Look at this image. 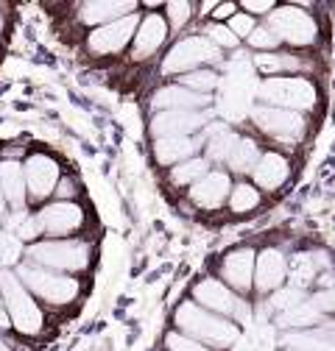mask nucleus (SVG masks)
<instances>
[{"label": "nucleus", "mask_w": 335, "mask_h": 351, "mask_svg": "<svg viewBox=\"0 0 335 351\" xmlns=\"http://www.w3.org/2000/svg\"><path fill=\"white\" fill-rule=\"evenodd\" d=\"M257 204H260V193L251 187V184H238V187H232V195H229L232 212H251Z\"/></svg>", "instance_id": "nucleus-31"}, {"label": "nucleus", "mask_w": 335, "mask_h": 351, "mask_svg": "<svg viewBox=\"0 0 335 351\" xmlns=\"http://www.w3.org/2000/svg\"><path fill=\"white\" fill-rule=\"evenodd\" d=\"M165 12H168V25H171V28H182L190 20L193 6L190 3H168Z\"/></svg>", "instance_id": "nucleus-36"}, {"label": "nucleus", "mask_w": 335, "mask_h": 351, "mask_svg": "<svg viewBox=\"0 0 335 351\" xmlns=\"http://www.w3.org/2000/svg\"><path fill=\"white\" fill-rule=\"evenodd\" d=\"M229 167L235 173H246V170H255L257 162H260V151H257V143H251V140H238V145L232 148L229 154Z\"/></svg>", "instance_id": "nucleus-24"}, {"label": "nucleus", "mask_w": 335, "mask_h": 351, "mask_svg": "<svg viewBox=\"0 0 335 351\" xmlns=\"http://www.w3.org/2000/svg\"><path fill=\"white\" fill-rule=\"evenodd\" d=\"M313 276H316V262H313V256L310 254H297L290 259V282H293V287H308L310 282H313Z\"/></svg>", "instance_id": "nucleus-28"}, {"label": "nucleus", "mask_w": 335, "mask_h": 351, "mask_svg": "<svg viewBox=\"0 0 335 351\" xmlns=\"http://www.w3.org/2000/svg\"><path fill=\"white\" fill-rule=\"evenodd\" d=\"M229 28H232V34L240 39V36H251L257 28H255V20H251V14H235L232 20H229Z\"/></svg>", "instance_id": "nucleus-38"}, {"label": "nucleus", "mask_w": 335, "mask_h": 351, "mask_svg": "<svg viewBox=\"0 0 335 351\" xmlns=\"http://www.w3.org/2000/svg\"><path fill=\"white\" fill-rule=\"evenodd\" d=\"M251 173H255V182L263 190H277L279 184H285L290 167H288V159L285 156H279V154H263L260 162H257V167L251 170Z\"/></svg>", "instance_id": "nucleus-22"}, {"label": "nucleus", "mask_w": 335, "mask_h": 351, "mask_svg": "<svg viewBox=\"0 0 335 351\" xmlns=\"http://www.w3.org/2000/svg\"><path fill=\"white\" fill-rule=\"evenodd\" d=\"M28 262L59 274H76L90 265V245L81 240H42L28 245Z\"/></svg>", "instance_id": "nucleus-3"}, {"label": "nucleus", "mask_w": 335, "mask_h": 351, "mask_svg": "<svg viewBox=\"0 0 335 351\" xmlns=\"http://www.w3.org/2000/svg\"><path fill=\"white\" fill-rule=\"evenodd\" d=\"M282 346L288 351H335V332H290Z\"/></svg>", "instance_id": "nucleus-23"}, {"label": "nucleus", "mask_w": 335, "mask_h": 351, "mask_svg": "<svg viewBox=\"0 0 335 351\" xmlns=\"http://www.w3.org/2000/svg\"><path fill=\"white\" fill-rule=\"evenodd\" d=\"M0 351H12V348H9V343H3V340H0Z\"/></svg>", "instance_id": "nucleus-45"}, {"label": "nucleus", "mask_w": 335, "mask_h": 351, "mask_svg": "<svg viewBox=\"0 0 335 351\" xmlns=\"http://www.w3.org/2000/svg\"><path fill=\"white\" fill-rule=\"evenodd\" d=\"M218 59H221V48H216L207 36H187V39H179L176 45L168 51V56L162 62V73L185 75V73L201 70V64H207V62H218Z\"/></svg>", "instance_id": "nucleus-6"}, {"label": "nucleus", "mask_w": 335, "mask_h": 351, "mask_svg": "<svg viewBox=\"0 0 335 351\" xmlns=\"http://www.w3.org/2000/svg\"><path fill=\"white\" fill-rule=\"evenodd\" d=\"M174 321H176L182 335H187V337H193L198 343H207L213 348H229L240 335L235 324H229L227 318L204 310V306H198L196 301H185L176 310Z\"/></svg>", "instance_id": "nucleus-1"}, {"label": "nucleus", "mask_w": 335, "mask_h": 351, "mask_svg": "<svg viewBox=\"0 0 335 351\" xmlns=\"http://www.w3.org/2000/svg\"><path fill=\"white\" fill-rule=\"evenodd\" d=\"M255 67L266 75H277L282 70H299L302 62L297 56H288V53H257L255 56Z\"/></svg>", "instance_id": "nucleus-27"}, {"label": "nucleus", "mask_w": 335, "mask_h": 351, "mask_svg": "<svg viewBox=\"0 0 335 351\" xmlns=\"http://www.w3.org/2000/svg\"><path fill=\"white\" fill-rule=\"evenodd\" d=\"M0 190L6 195V204H12L14 209L25 206V165L17 159H3L0 162Z\"/></svg>", "instance_id": "nucleus-20"}, {"label": "nucleus", "mask_w": 335, "mask_h": 351, "mask_svg": "<svg viewBox=\"0 0 335 351\" xmlns=\"http://www.w3.org/2000/svg\"><path fill=\"white\" fill-rule=\"evenodd\" d=\"M17 276L23 279V285L42 301L48 304H70L78 295V282L70 279L67 274L51 271V268H39L34 262H23L17 265Z\"/></svg>", "instance_id": "nucleus-4"}, {"label": "nucleus", "mask_w": 335, "mask_h": 351, "mask_svg": "<svg viewBox=\"0 0 335 351\" xmlns=\"http://www.w3.org/2000/svg\"><path fill=\"white\" fill-rule=\"evenodd\" d=\"M249 45H251V48H257V51H266V53H268L271 48H277V45H279V36H277L271 28H257L255 34L249 36Z\"/></svg>", "instance_id": "nucleus-35"}, {"label": "nucleus", "mask_w": 335, "mask_h": 351, "mask_svg": "<svg viewBox=\"0 0 335 351\" xmlns=\"http://www.w3.org/2000/svg\"><path fill=\"white\" fill-rule=\"evenodd\" d=\"M299 304H305V293H302L299 287L277 290V295L271 298V306H274V310H282V313L293 310V306H299Z\"/></svg>", "instance_id": "nucleus-32"}, {"label": "nucleus", "mask_w": 335, "mask_h": 351, "mask_svg": "<svg viewBox=\"0 0 335 351\" xmlns=\"http://www.w3.org/2000/svg\"><path fill=\"white\" fill-rule=\"evenodd\" d=\"M34 223L39 234L48 237H67L84 226V212L73 201H56L51 206H42L34 215Z\"/></svg>", "instance_id": "nucleus-10"}, {"label": "nucleus", "mask_w": 335, "mask_h": 351, "mask_svg": "<svg viewBox=\"0 0 335 351\" xmlns=\"http://www.w3.org/2000/svg\"><path fill=\"white\" fill-rule=\"evenodd\" d=\"M213 14H216L218 20H224V17L232 20V17H235V3H218V9H216Z\"/></svg>", "instance_id": "nucleus-42"}, {"label": "nucleus", "mask_w": 335, "mask_h": 351, "mask_svg": "<svg viewBox=\"0 0 335 351\" xmlns=\"http://www.w3.org/2000/svg\"><path fill=\"white\" fill-rule=\"evenodd\" d=\"M6 217V195H3V190H0V221Z\"/></svg>", "instance_id": "nucleus-44"}, {"label": "nucleus", "mask_w": 335, "mask_h": 351, "mask_svg": "<svg viewBox=\"0 0 335 351\" xmlns=\"http://www.w3.org/2000/svg\"><path fill=\"white\" fill-rule=\"evenodd\" d=\"M9 326H12V318H9V310H6L3 293H0V329H9Z\"/></svg>", "instance_id": "nucleus-43"}, {"label": "nucleus", "mask_w": 335, "mask_h": 351, "mask_svg": "<svg viewBox=\"0 0 335 351\" xmlns=\"http://www.w3.org/2000/svg\"><path fill=\"white\" fill-rule=\"evenodd\" d=\"M73 195H76V182H73V179H62L59 187H56V198H59V201H67V198H73Z\"/></svg>", "instance_id": "nucleus-41"}, {"label": "nucleus", "mask_w": 335, "mask_h": 351, "mask_svg": "<svg viewBox=\"0 0 335 351\" xmlns=\"http://www.w3.org/2000/svg\"><path fill=\"white\" fill-rule=\"evenodd\" d=\"M227 195H232V184H229V176L224 170H209L198 184L190 187L193 204H198L204 209H218Z\"/></svg>", "instance_id": "nucleus-18"}, {"label": "nucleus", "mask_w": 335, "mask_h": 351, "mask_svg": "<svg viewBox=\"0 0 335 351\" xmlns=\"http://www.w3.org/2000/svg\"><path fill=\"white\" fill-rule=\"evenodd\" d=\"M238 134H232L229 128H213V137H209V145H207V156L209 159H216V162H227L232 148L238 145Z\"/></svg>", "instance_id": "nucleus-26"}, {"label": "nucleus", "mask_w": 335, "mask_h": 351, "mask_svg": "<svg viewBox=\"0 0 335 351\" xmlns=\"http://www.w3.org/2000/svg\"><path fill=\"white\" fill-rule=\"evenodd\" d=\"M310 304L316 306L319 313H335V287L332 290H321L310 298Z\"/></svg>", "instance_id": "nucleus-39"}, {"label": "nucleus", "mask_w": 335, "mask_h": 351, "mask_svg": "<svg viewBox=\"0 0 335 351\" xmlns=\"http://www.w3.org/2000/svg\"><path fill=\"white\" fill-rule=\"evenodd\" d=\"M0 293H3L12 326L20 335H36L42 329V310H39V304L34 301L31 290L17 276V271H9V268L0 271Z\"/></svg>", "instance_id": "nucleus-2"}, {"label": "nucleus", "mask_w": 335, "mask_h": 351, "mask_svg": "<svg viewBox=\"0 0 335 351\" xmlns=\"http://www.w3.org/2000/svg\"><path fill=\"white\" fill-rule=\"evenodd\" d=\"M179 84L187 86L193 93H201V95H209L218 86V75L213 70H193V73H185L179 75Z\"/></svg>", "instance_id": "nucleus-30"}, {"label": "nucleus", "mask_w": 335, "mask_h": 351, "mask_svg": "<svg viewBox=\"0 0 335 351\" xmlns=\"http://www.w3.org/2000/svg\"><path fill=\"white\" fill-rule=\"evenodd\" d=\"M140 23L143 20L137 14H129L123 20H115L109 25H101V28L90 31V36H87L90 53H95V56H115V53H120L132 42V36L137 34Z\"/></svg>", "instance_id": "nucleus-8"}, {"label": "nucleus", "mask_w": 335, "mask_h": 351, "mask_svg": "<svg viewBox=\"0 0 335 351\" xmlns=\"http://www.w3.org/2000/svg\"><path fill=\"white\" fill-rule=\"evenodd\" d=\"M285 274H288V265H285V256L274 248L263 251L257 256V268H255V287L260 293H271V290H279L282 282H285Z\"/></svg>", "instance_id": "nucleus-19"}, {"label": "nucleus", "mask_w": 335, "mask_h": 351, "mask_svg": "<svg viewBox=\"0 0 335 351\" xmlns=\"http://www.w3.org/2000/svg\"><path fill=\"white\" fill-rule=\"evenodd\" d=\"M207 39L213 42L216 48H235V45H238V36L232 34V28H229V25H221V23H216V25L207 28Z\"/></svg>", "instance_id": "nucleus-33"}, {"label": "nucleus", "mask_w": 335, "mask_h": 351, "mask_svg": "<svg viewBox=\"0 0 335 351\" xmlns=\"http://www.w3.org/2000/svg\"><path fill=\"white\" fill-rule=\"evenodd\" d=\"M257 95L268 106L297 112V109H310L316 104V86L308 78H282V75H274V78H266L260 84Z\"/></svg>", "instance_id": "nucleus-5"}, {"label": "nucleus", "mask_w": 335, "mask_h": 351, "mask_svg": "<svg viewBox=\"0 0 335 351\" xmlns=\"http://www.w3.org/2000/svg\"><path fill=\"white\" fill-rule=\"evenodd\" d=\"M209 165H207V159H187V162H182V165H176L174 170H171V182L174 184H179V187H193V184H198L201 179H204V176L209 173L207 170Z\"/></svg>", "instance_id": "nucleus-25"}, {"label": "nucleus", "mask_w": 335, "mask_h": 351, "mask_svg": "<svg viewBox=\"0 0 335 351\" xmlns=\"http://www.w3.org/2000/svg\"><path fill=\"white\" fill-rule=\"evenodd\" d=\"M255 268H257L255 251H251V248H238V251H232V254L224 256L221 276L235 290H249L251 285H255Z\"/></svg>", "instance_id": "nucleus-17"}, {"label": "nucleus", "mask_w": 335, "mask_h": 351, "mask_svg": "<svg viewBox=\"0 0 335 351\" xmlns=\"http://www.w3.org/2000/svg\"><path fill=\"white\" fill-rule=\"evenodd\" d=\"M251 120L260 131H266L268 137L277 140H299L305 134V117L299 112H290V109H277V106H257L251 109Z\"/></svg>", "instance_id": "nucleus-11"}, {"label": "nucleus", "mask_w": 335, "mask_h": 351, "mask_svg": "<svg viewBox=\"0 0 335 351\" xmlns=\"http://www.w3.org/2000/svg\"><path fill=\"white\" fill-rule=\"evenodd\" d=\"M59 182H62L59 179V165L51 156H45V154L28 156V162H25V187H28L31 198L42 201L45 195L56 193Z\"/></svg>", "instance_id": "nucleus-12"}, {"label": "nucleus", "mask_w": 335, "mask_h": 351, "mask_svg": "<svg viewBox=\"0 0 335 351\" xmlns=\"http://www.w3.org/2000/svg\"><path fill=\"white\" fill-rule=\"evenodd\" d=\"M243 9L251 12V14H266V12L274 9V3H271V0H246Z\"/></svg>", "instance_id": "nucleus-40"}, {"label": "nucleus", "mask_w": 335, "mask_h": 351, "mask_svg": "<svg viewBox=\"0 0 335 351\" xmlns=\"http://www.w3.org/2000/svg\"><path fill=\"white\" fill-rule=\"evenodd\" d=\"M207 125L201 112H157L151 120V134L159 137H190V131Z\"/></svg>", "instance_id": "nucleus-14"}, {"label": "nucleus", "mask_w": 335, "mask_h": 351, "mask_svg": "<svg viewBox=\"0 0 335 351\" xmlns=\"http://www.w3.org/2000/svg\"><path fill=\"white\" fill-rule=\"evenodd\" d=\"M151 104L157 112H201L204 106H209V95L193 93L182 84H171V86L157 90Z\"/></svg>", "instance_id": "nucleus-13"}, {"label": "nucleus", "mask_w": 335, "mask_h": 351, "mask_svg": "<svg viewBox=\"0 0 335 351\" xmlns=\"http://www.w3.org/2000/svg\"><path fill=\"white\" fill-rule=\"evenodd\" d=\"M129 14H137V3L132 0H93V3H81L78 20L87 25H109L115 20H123Z\"/></svg>", "instance_id": "nucleus-16"}, {"label": "nucleus", "mask_w": 335, "mask_h": 351, "mask_svg": "<svg viewBox=\"0 0 335 351\" xmlns=\"http://www.w3.org/2000/svg\"><path fill=\"white\" fill-rule=\"evenodd\" d=\"M168 20L162 17V14H146L143 17V23H140V28H137V34H135V45H132V59L135 62H143V59H148L151 53H157L159 51V45L168 39Z\"/></svg>", "instance_id": "nucleus-15"}, {"label": "nucleus", "mask_w": 335, "mask_h": 351, "mask_svg": "<svg viewBox=\"0 0 335 351\" xmlns=\"http://www.w3.org/2000/svg\"><path fill=\"white\" fill-rule=\"evenodd\" d=\"M20 256V243L14 234L0 232V262H14Z\"/></svg>", "instance_id": "nucleus-37"}, {"label": "nucleus", "mask_w": 335, "mask_h": 351, "mask_svg": "<svg viewBox=\"0 0 335 351\" xmlns=\"http://www.w3.org/2000/svg\"><path fill=\"white\" fill-rule=\"evenodd\" d=\"M198 145L201 140H193V137H159L154 143V154H157V162L162 165H182L193 159Z\"/></svg>", "instance_id": "nucleus-21"}, {"label": "nucleus", "mask_w": 335, "mask_h": 351, "mask_svg": "<svg viewBox=\"0 0 335 351\" xmlns=\"http://www.w3.org/2000/svg\"><path fill=\"white\" fill-rule=\"evenodd\" d=\"M268 28L279 39L290 42V45H310V42H316V34H319L313 17L297 6H282V9L271 12Z\"/></svg>", "instance_id": "nucleus-9"}, {"label": "nucleus", "mask_w": 335, "mask_h": 351, "mask_svg": "<svg viewBox=\"0 0 335 351\" xmlns=\"http://www.w3.org/2000/svg\"><path fill=\"white\" fill-rule=\"evenodd\" d=\"M193 298H196L198 306H204V310L216 313V315H235L240 324H246L249 315H251L249 304L240 301V298H235V293L224 282H218V279L198 282L196 290H193Z\"/></svg>", "instance_id": "nucleus-7"}, {"label": "nucleus", "mask_w": 335, "mask_h": 351, "mask_svg": "<svg viewBox=\"0 0 335 351\" xmlns=\"http://www.w3.org/2000/svg\"><path fill=\"white\" fill-rule=\"evenodd\" d=\"M165 346H168V351H207V346H201L198 340H193L182 332H171L165 337Z\"/></svg>", "instance_id": "nucleus-34"}, {"label": "nucleus", "mask_w": 335, "mask_h": 351, "mask_svg": "<svg viewBox=\"0 0 335 351\" xmlns=\"http://www.w3.org/2000/svg\"><path fill=\"white\" fill-rule=\"evenodd\" d=\"M319 310L310 304V301H305V304H299V306H293V310H288V313H279V318H277V324L279 326H308V324H316L319 321Z\"/></svg>", "instance_id": "nucleus-29"}]
</instances>
